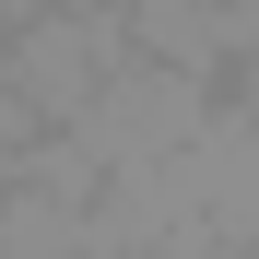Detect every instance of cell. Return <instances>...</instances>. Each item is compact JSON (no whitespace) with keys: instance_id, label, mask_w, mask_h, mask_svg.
Wrapping results in <instances>:
<instances>
[{"instance_id":"7a4b0ae2","label":"cell","mask_w":259,"mask_h":259,"mask_svg":"<svg viewBox=\"0 0 259 259\" xmlns=\"http://www.w3.org/2000/svg\"><path fill=\"white\" fill-rule=\"evenodd\" d=\"M130 59V35H118V12H59V0H35V12L0 35V82H12V95L35 106V118H71L82 95H95V82Z\"/></svg>"},{"instance_id":"3957f363","label":"cell","mask_w":259,"mask_h":259,"mask_svg":"<svg viewBox=\"0 0 259 259\" xmlns=\"http://www.w3.org/2000/svg\"><path fill=\"white\" fill-rule=\"evenodd\" d=\"M130 59H177V71H224V24L212 0H118Z\"/></svg>"},{"instance_id":"277c9868","label":"cell","mask_w":259,"mask_h":259,"mask_svg":"<svg viewBox=\"0 0 259 259\" xmlns=\"http://www.w3.org/2000/svg\"><path fill=\"white\" fill-rule=\"evenodd\" d=\"M212 259H259V236H224V247H212Z\"/></svg>"},{"instance_id":"6da1fadb","label":"cell","mask_w":259,"mask_h":259,"mask_svg":"<svg viewBox=\"0 0 259 259\" xmlns=\"http://www.w3.org/2000/svg\"><path fill=\"white\" fill-rule=\"evenodd\" d=\"M200 118H212V71H177V59H118V71H106V82H95V95H82L59 130H71L95 165H165Z\"/></svg>"}]
</instances>
